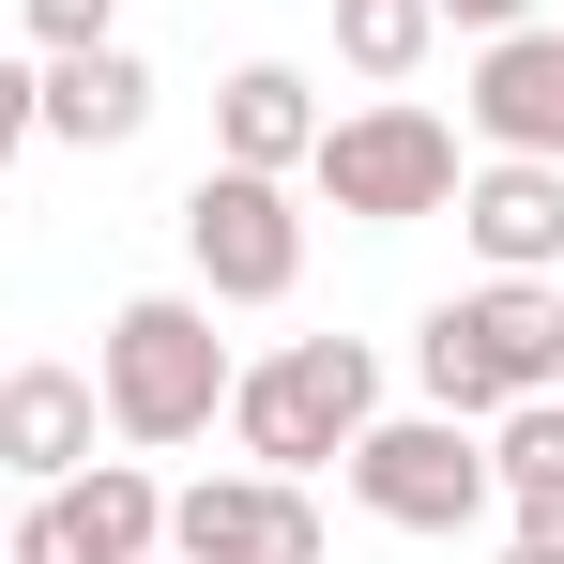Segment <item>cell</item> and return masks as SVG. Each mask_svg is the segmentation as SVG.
Masks as SVG:
<instances>
[{"instance_id":"cell-9","label":"cell","mask_w":564,"mask_h":564,"mask_svg":"<svg viewBox=\"0 0 564 564\" xmlns=\"http://www.w3.org/2000/svg\"><path fill=\"white\" fill-rule=\"evenodd\" d=\"M153 122V62L107 31V46H46L31 62V138H62V153H122Z\"/></svg>"},{"instance_id":"cell-15","label":"cell","mask_w":564,"mask_h":564,"mask_svg":"<svg viewBox=\"0 0 564 564\" xmlns=\"http://www.w3.org/2000/svg\"><path fill=\"white\" fill-rule=\"evenodd\" d=\"M488 488H564V397L488 412Z\"/></svg>"},{"instance_id":"cell-17","label":"cell","mask_w":564,"mask_h":564,"mask_svg":"<svg viewBox=\"0 0 564 564\" xmlns=\"http://www.w3.org/2000/svg\"><path fill=\"white\" fill-rule=\"evenodd\" d=\"M427 15H443V31H473V46H488V31H534V0H427Z\"/></svg>"},{"instance_id":"cell-3","label":"cell","mask_w":564,"mask_h":564,"mask_svg":"<svg viewBox=\"0 0 564 564\" xmlns=\"http://www.w3.org/2000/svg\"><path fill=\"white\" fill-rule=\"evenodd\" d=\"M381 412V351L367 336H290V351H260V367H229V443H245V473H321L351 458V427Z\"/></svg>"},{"instance_id":"cell-1","label":"cell","mask_w":564,"mask_h":564,"mask_svg":"<svg viewBox=\"0 0 564 564\" xmlns=\"http://www.w3.org/2000/svg\"><path fill=\"white\" fill-rule=\"evenodd\" d=\"M412 381H427V412H519V397H564V290L550 275H473L443 290L427 321H412Z\"/></svg>"},{"instance_id":"cell-19","label":"cell","mask_w":564,"mask_h":564,"mask_svg":"<svg viewBox=\"0 0 564 564\" xmlns=\"http://www.w3.org/2000/svg\"><path fill=\"white\" fill-rule=\"evenodd\" d=\"M503 503H519V534H534V550H564V488H503Z\"/></svg>"},{"instance_id":"cell-7","label":"cell","mask_w":564,"mask_h":564,"mask_svg":"<svg viewBox=\"0 0 564 564\" xmlns=\"http://www.w3.org/2000/svg\"><path fill=\"white\" fill-rule=\"evenodd\" d=\"M15 564H153L169 550V488L138 458H77L62 488H31V519L0 534Z\"/></svg>"},{"instance_id":"cell-22","label":"cell","mask_w":564,"mask_h":564,"mask_svg":"<svg viewBox=\"0 0 564 564\" xmlns=\"http://www.w3.org/2000/svg\"><path fill=\"white\" fill-rule=\"evenodd\" d=\"M153 564H169V550H153Z\"/></svg>"},{"instance_id":"cell-21","label":"cell","mask_w":564,"mask_h":564,"mask_svg":"<svg viewBox=\"0 0 564 564\" xmlns=\"http://www.w3.org/2000/svg\"><path fill=\"white\" fill-rule=\"evenodd\" d=\"M0 564H15V550H0Z\"/></svg>"},{"instance_id":"cell-12","label":"cell","mask_w":564,"mask_h":564,"mask_svg":"<svg viewBox=\"0 0 564 564\" xmlns=\"http://www.w3.org/2000/svg\"><path fill=\"white\" fill-rule=\"evenodd\" d=\"M107 443V397L93 367H15L0 381V473H31V488H62V473Z\"/></svg>"},{"instance_id":"cell-8","label":"cell","mask_w":564,"mask_h":564,"mask_svg":"<svg viewBox=\"0 0 564 564\" xmlns=\"http://www.w3.org/2000/svg\"><path fill=\"white\" fill-rule=\"evenodd\" d=\"M169 564H321L305 473H198V488H169Z\"/></svg>"},{"instance_id":"cell-11","label":"cell","mask_w":564,"mask_h":564,"mask_svg":"<svg viewBox=\"0 0 564 564\" xmlns=\"http://www.w3.org/2000/svg\"><path fill=\"white\" fill-rule=\"evenodd\" d=\"M458 122L488 138V153H550V169H564V31H488Z\"/></svg>"},{"instance_id":"cell-6","label":"cell","mask_w":564,"mask_h":564,"mask_svg":"<svg viewBox=\"0 0 564 564\" xmlns=\"http://www.w3.org/2000/svg\"><path fill=\"white\" fill-rule=\"evenodd\" d=\"M184 275H198V305H290L305 290V198L275 169H198L184 184Z\"/></svg>"},{"instance_id":"cell-10","label":"cell","mask_w":564,"mask_h":564,"mask_svg":"<svg viewBox=\"0 0 564 564\" xmlns=\"http://www.w3.org/2000/svg\"><path fill=\"white\" fill-rule=\"evenodd\" d=\"M443 214L473 229L488 275H564V169H550V153H488V169H458Z\"/></svg>"},{"instance_id":"cell-2","label":"cell","mask_w":564,"mask_h":564,"mask_svg":"<svg viewBox=\"0 0 564 564\" xmlns=\"http://www.w3.org/2000/svg\"><path fill=\"white\" fill-rule=\"evenodd\" d=\"M93 397H107V443H138V458L198 443V427L229 412V336H214V305H198V290H138V305H107Z\"/></svg>"},{"instance_id":"cell-13","label":"cell","mask_w":564,"mask_h":564,"mask_svg":"<svg viewBox=\"0 0 564 564\" xmlns=\"http://www.w3.org/2000/svg\"><path fill=\"white\" fill-rule=\"evenodd\" d=\"M305 153H321V77H305V62H245V77H229V93H214V169H305Z\"/></svg>"},{"instance_id":"cell-14","label":"cell","mask_w":564,"mask_h":564,"mask_svg":"<svg viewBox=\"0 0 564 564\" xmlns=\"http://www.w3.org/2000/svg\"><path fill=\"white\" fill-rule=\"evenodd\" d=\"M427 46H443V15H427V0H336V62H351L367 93H397Z\"/></svg>"},{"instance_id":"cell-18","label":"cell","mask_w":564,"mask_h":564,"mask_svg":"<svg viewBox=\"0 0 564 564\" xmlns=\"http://www.w3.org/2000/svg\"><path fill=\"white\" fill-rule=\"evenodd\" d=\"M31 153V62H0V169Z\"/></svg>"},{"instance_id":"cell-5","label":"cell","mask_w":564,"mask_h":564,"mask_svg":"<svg viewBox=\"0 0 564 564\" xmlns=\"http://www.w3.org/2000/svg\"><path fill=\"white\" fill-rule=\"evenodd\" d=\"M351 503H367L381 534H473L503 488H488V427H458V412H367L351 427Z\"/></svg>"},{"instance_id":"cell-4","label":"cell","mask_w":564,"mask_h":564,"mask_svg":"<svg viewBox=\"0 0 564 564\" xmlns=\"http://www.w3.org/2000/svg\"><path fill=\"white\" fill-rule=\"evenodd\" d=\"M305 184L336 198L351 229H412V214H443V198H458V122H443V107H412V93L336 107V122H321V153H305Z\"/></svg>"},{"instance_id":"cell-20","label":"cell","mask_w":564,"mask_h":564,"mask_svg":"<svg viewBox=\"0 0 564 564\" xmlns=\"http://www.w3.org/2000/svg\"><path fill=\"white\" fill-rule=\"evenodd\" d=\"M503 564H564V550H534V534H503Z\"/></svg>"},{"instance_id":"cell-16","label":"cell","mask_w":564,"mask_h":564,"mask_svg":"<svg viewBox=\"0 0 564 564\" xmlns=\"http://www.w3.org/2000/svg\"><path fill=\"white\" fill-rule=\"evenodd\" d=\"M15 15H31V46H107L122 31V0H15Z\"/></svg>"}]
</instances>
